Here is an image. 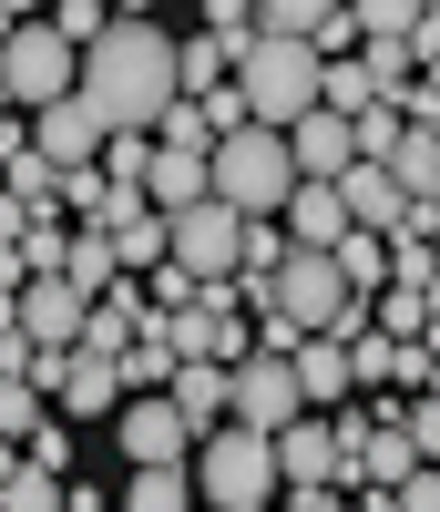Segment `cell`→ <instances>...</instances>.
<instances>
[{
	"instance_id": "83f0119b",
	"label": "cell",
	"mask_w": 440,
	"mask_h": 512,
	"mask_svg": "<svg viewBox=\"0 0 440 512\" xmlns=\"http://www.w3.org/2000/svg\"><path fill=\"white\" fill-rule=\"evenodd\" d=\"M195 512H205V502H195Z\"/></svg>"
},
{
	"instance_id": "3957f363",
	"label": "cell",
	"mask_w": 440,
	"mask_h": 512,
	"mask_svg": "<svg viewBox=\"0 0 440 512\" xmlns=\"http://www.w3.org/2000/svg\"><path fill=\"white\" fill-rule=\"evenodd\" d=\"M205 195L226 205V216L267 226L277 205L297 195V164H287V144H277V134H256V123H236V134H226V144L205 154Z\"/></svg>"
},
{
	"instance_id": "7402d4cb",
	"label": "cell",
	"mask_w": 440,
	"mask_h": 512,
	"mask_svg": "<svg viewBox=\"0 0 440 512\" xmlns=\"http://www.w3.org/2000/svg\"><path fill=\"white\" fill-rule=\"evenodd\" d=\"M31 431H41V390H31V379H0V441L21 451Z\"/></svg>"
},
{
	"instance_id": "d4e9b609",
	"label": "cell",
	"mask_w": 440,
	"mask_h": 512,
	"mask_svg": "<svg viewBox=\"0 0 440 512\" xmlns=\"http://www.w3.org/2000/svg\"><path fill=\"white\" fill-rule=\"evenodd\" d=\"M389 512H440V482H430V472H410L400 492H389Z\"/></svg>"
},
{
	"instance_id": "6da1fadb",
	"label": "cell",
	"mask_w": 440,
	"mask_h": 512,
	"mask_svg": "<svg viewBox=\"0 0 440 512\" xmlns=\"http://www.w3.org/2000/svg\"><path fill=\"white\" fill-rule=\"evenodd\" d=\"M72 93L93 103V123H103V134H144V144H154V123L185 103V93H174V41H164V21L113 11V31L93 41V52H82Z\"/></svg>"
},
{
	"instance_id": "e0dca14e",
	"label": "cell",
	"mask_w": 440,
	"mask_h": 512,
	"mask_svg": "<svg viewBox=\"0 0 440 512\" xmlns=\"http://www.w3.org/2000/svg\"><path fill=\"white\" fill-rule=\"evenodd\" d=\"M328 267H338V287L369 308V297L389 287V246H379V236H338V246H328Z\"/></svg>"
},
{
	"instance_id": "5bb4252c",
	"label": "cell",
	"mask_w": 440,
	"mask_h": 512,
	"mask_svg": "<svg viewBox=\"0 0 440 512\" xmlns=\"http://www.w3.org/2000/svg\"><path fill=\"white\" fill-rule=\"evenodd\" d=\"M277 216H287V256H328V246L348 236V216H338V195H328V185H297Z\"/></svg>"
},
{
	"instance_id": "9c48e42d",
	"label": "cell",
	"mask_w": 440,
	"mask_h": 512,
	"mask_svg": "<svg viewBox=\"0 0 440 512\" xmlns=\"http://www.w3.org/2000/svg\"><path fill=\"white\" fill-rule=\"evenodd\" d=\"M21 134H31V154L52 164V175H82V164L103 154V123H93V103H82V93H62V103H41V113L21 123Z\"/></svg>"
},
{
	"instance_id": "603a6c76",
	"label": "cell",
	"mask_w": 440,
	"mask_h": 512,
	"mask_svg": "<svg viewBox=\"0 0 440 512\" xmlns=\"http://www.w3.org/2000/svg\"><path fill=\"white\" fill-rule=\"evenodd\" d=\"M0 512H62V482H52V472H31V461H21V472L0 482Z\"/></svg>"
},
{
	"instance_id": "8992f818",
	"label": "cell",
	"mask_w": 440,
	"mask_h": 512,
	"mask_svg": "<svg viewBox=\"0 0 440 512\" xmlns=\"http://www.w3.org/2000/svg\"><path fill=\"white\" fill-rule=\"evenodd\" d=\"M72 72H82V52H62L52 41V21H21L11 41H0V103H62L72 93Z\"/></svg>"
},
{
	"instance_id": "ffe728a7",
	"label": "cell",
	"mask_w": 440,
	"mask_h": 512,
	"mask_svg": "<svg viewBox=\"0 0 440 512\" xmlns=\"http://www.w3.org/2000/svg\"><path fill=\"white\" fill-rule=\"evenodd\" d=\"M369 328H379V338H430V297L379 287V297H369Z\"/></svg>"
},
{
	"instance_id": "ba28073f",
	"label": "cell",
	"mask_w": 440,
	"mask_h": 512,
	"mask_svg": "<svg viewBox=\"0 0 440 512\" xmlns=\"http://www.w3.org/2000/svg\"><path fill=\"white\" fill-rule=\"evenodd\" d=\"M113 441H123L134 472H185V451H195V431L164 410V390H154V400H123V410H113Z\"/></svg>"
},
{
	"instance_id": "30bf717a",
	"label": "cell",
	"mask_w": 440,
	"mask_h": 512,
	"mask_svg": "<svg viewBox=\"0 0 440 512\" xmlns=\"http://www.w3.org/2000/svg\"><path fill=\"white\" fill-rule=\"evenodd\" d=\"M82 308H93V297H72L62 277H31V287L11 297V338H21V349H72V338H82Z\"/></svg>"
},
{
	"instance_id": "2e32d148",
	"label": "cell",
	"mask_w": 440,
	"mask_h": 512,
	"mask_svg": "<svg viewBox=\"0 0 440 512\" xmlns=\"http://www.w3.org/2000/svg\"><path fill=\"white\" fill-rule=\"evenodd\" d=\"M103 246H113V277H154V267H164V216H154V205H134Z\"/></svg>"
},
{
	"instance_id": "44dd1931",
	"label": "cell",
	"mask_w": 440,
	"mask_h": 512,
	"mask_svg": "<svg viewBox=\"0 0 440 512\" xmlns=\"http://www.w3.org/2000/svg\"><path fill=\"white\" fill-rule=\"evenodd\" d=\"M389 287H410V297H430V287H440L430 236H389Z\"/></svg>"
},
{
	"instance_id": "9a60e30c",
	"label": "cell",
	"mask_w": 440,
	"mask_h": 512,
	"mask_svg": "<svg viewBox=\"0 0 440 512\" xmlns=\"http://www.w3.org/2000/svg\"><path fill=\"white\" fill-rule=\"evenodd\" d=\"M144 205L154 216H185V205H205V154H144Z\"/></svg>"
},
{
	"instance_id": "4316f807",
	"label": "cell",
	"mask_w": 440,
	"mask_h": 512,
	"mask_svg": "<svg viewBox=\"0 0 440 512\" xmlns=\"http://www.w3.org/2000/svg\"><path fill=\"white\" fill-rule=\"evenodd\" d=\"M287 512H348V502H338V492H297Z\"/></svg>"
},
{
	"instance_id": "5b68a950",
	"label": "cell",
	"mask_w": 440,
	"mask_h": 512,
	"mask_svg": "<svg viewBox=\"0 0 440 512\" xmlns=\"http://www.w3.org/2000/svg\"><path fill=\"white\" fill-rule=\"evenodd\" d=\"M31 390H41V410H62V431H72V420L123 410L113 359H93V349H31Z\"/></svg>"
},
{
	"instance_id": "7c38bea8",
	"label": "cell",
	"mask_w": 440,
	"mask_h": 512,
	"mask_svg": "<svg viewBox=\"0 0 440 512\" xmlns=\"http://www.w3.org/2000/svg\"><path fill=\"white\" fill-rule=\"evenodd\" d=\"M164 410H174V420H185V431L205 441L215 420H226V369H215V359H185V369L164 379Z\"/></svg>"
},
{
	"instance_id": "ac0fdd59",
	"label": "cell",
	"mask_w": 440,
	"mask_h": 512,
	"mask_svg": "<svg viewBox=\"0 0 440 512\" xmlns=\"http://www.w3.org/2000/svg\"><path fill=\"white\" fill-rule=\"evenodd\" d=\"M62 287L72 297H113L123 277H113V246L93 236V226H72V246H62Z\"/></svg>"
},
{
	"instance_id": "7a4b0ae2",
	"label": "cell",
	"mask_w": 440,
	"mask_h": 512,
	"mask_svg": "<svg viewBox=\"0 0 440 512\" xmlns=\"http://www.w3.org/2000/svg\"><path fill=\"white\" fill-rule=\"evenodd\" d=\"M185 482H195L205 512H267V502H277V451H267V431L215 420V431L185 451Z\"/></svg>"
},
{
	"instance_id": "d6986e66",
	"label": "cell",
	"mask_w": 440,
	"mask_h": 512,
	"mask_svg": "<svg viewBox=\"0 0 440 512\" xmlns=\"http://www.w3.org/2000/svg\"><path fill=\"white\" fill-rule=\"evenodd\" d=\"M123 512H195L185 472H123Z\"/></svg>"
},
{
	"instance_id": "52a82bcc",
	"label": "cell",
	"mask_w": 440,
	"mask_h": 512,
	"mask_svg": "<svg viewBox=\"0 0 440 512\" xmlns=\"http://www.w3.org/2000/svg\"><path fill=\"white\" fill-rule=\"evenodd\" d=\"M226 420H236V431H287V420H297V379H287V359L246 349V359L226 369Z\"/></svg>"
},
{
	"instance_id": "277c9868",
	"label": "cell",
	"mask_w": 440,
	"mask_h": 512,
	"mask_svg": "<svg viewBox=\"0 0 440 512\" xmlns=\"http://www.w3.org/2000/svg\"><path fill=\"white\" fill-rule=\"evenodd\" d=\"M236 256H246V216H226V205H185V216H164V267L174 277H195V287H215V277H236Z\"/></svg>"
},
{
	"instance_id": "cb8c5ba5",
	"label": "cell",
	"mask_w": 440,
	"mask_h": 512,
	"mask_svg": "<svg viewBox=\"0 0 440 512\" xmlns=\"http://www.w3.org/2000/svg\"><path fill=\"white\" fill-rule=\"evenodd\" d=\"M21 461H31V472H52V482H62V472H72V431H62V420H41V431L21 441Z\"/></svg>"
},
{
	"instance_id": "484cf974",
	"label": "cell",
	"mask_w": 440,
	"mask_h": 512,
	"mask_svg": "<svg viewBox=\"0 0 440 512\" xmlns=\"http://www.w3.org/2000/svg\"><path fill=\"white\" fill-rule=\"evenodd\" d=\"M21 236H31V216H21L11 195H0V246H21Z\"/></svg>"
},
{
	"instance_id": "4fadbf2b",
	"label": "cell",
	"mask_w": 440,
	"mask_h": 512,
	"mask_svg": "<svg viewBox=\"0 0 440 512\" xmlns=\"http://www.w3.org/2000/svg\"><path fill=\"white\" fill-rule=\"evenodd\" d=\"M287 379H297V410H348V359L328 349V338H297Z\"/></svg>"
},
{
	"instance_id": "8fae6325",
	"label": "cell",
	"mask_w": 440,
	"mask_h": 512,
	"mask_svg": "<svg viewBox=\"0 0 440 512\" xmlns=\"http://www.w3.org/2000/svg\"><path fill=\"white\" fill-rule=\"evenodd\" d=\"M267 451H277V492H287V482H297V492H328V472H348V461H338V431H328L318 410H297L287 431H267Z\"/></svg>"
}]
</instances>
